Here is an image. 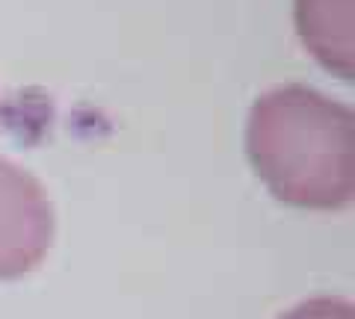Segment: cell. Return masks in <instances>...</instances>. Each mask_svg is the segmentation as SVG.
Listing matches in <instances>:
<instances>
[{
	"instance_id": "obj_1",
	"label": "cell",
	"mask_w": 355,
	"mask_h": 319,
	"mask_svg": "<svg viewBox=\"0 0 355 319\" xmlns=\"http://www.w3.org/2000/svg\"><path fill=\"white\" fill-rule=\"evenodd\" d=\"M246 151L270 192L293 207L338 210L355 195V116L311 86H275L252 104Z\"/></svg>"
},
{
	"instance_id": "obj_2",
	"label": "cell",
	"mask_w": 355,
	"mask_h": 319,
	"mask_svg": "<svg viewBox=\"0 0 355 319\" xmlns=\"http://www.w3.org/2000/svg\"><path fill=\"white\" fill-rule=\"evenodd\" d=\"M53 243V207L30 172L0 157V281L39 266Z\"/></svg>"
},
{
	"instance_id": "obj_3",
	"label": "cell",
	"mask_w": 355,
	"mask_h": 319,
	"mask_svg": "<svg viewBox=\"0 0 355 319\" xmlns=\"http://www.w3.org/2000/svg\"><path fill=\"white\" fill-rule=\"evenodd\" d=\"M305 48L343 80L352 77V0H296Z\"/></svg>"
},
{
	"instance_id": "obj_4",
	"label": "cell",
	"mask_w": 355,
	"mask_h": 319,
	"mask_svg": "<svg viewBox=\"0 0 355 319\" xmlns=\"http://www.w3.org/2000/svg\"><path fill=\"white\" fill-rule=\"evenodd\" d=\"M279 319H355V307L338 295H317V299L299 302Z\"/></svg>"
}]
</instances>
